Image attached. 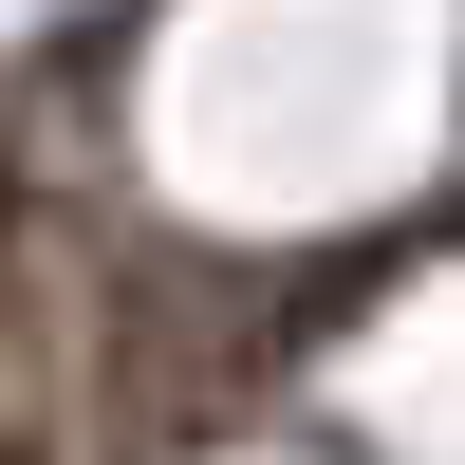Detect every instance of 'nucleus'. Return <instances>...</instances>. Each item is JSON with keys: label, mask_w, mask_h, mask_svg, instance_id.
<instances>
[{"label": "nucleus", "mask_w": 465, "mask_h": 465, "mask_svg": "<svg viewBox=\"0 0 465 465\" xmlns=\"http://www.w3.org/2000/svg\"><path fill=\"white\" fill-rule=\"evenodd\" d=\"M0 223H19V186H0Z\"/></svg>", "instance_id": "nucleus-1"}]
</instances>
